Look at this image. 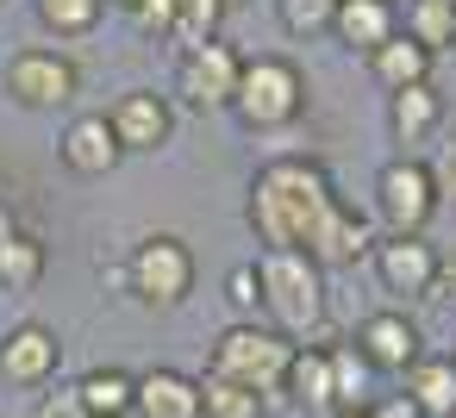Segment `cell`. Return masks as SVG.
Masks as SVG:
<instances>
[{"label":"cell","mask_w":456,"mask_h":418,"mask_svg":"<svg viewBox=\"0 0 456 418\" xmlns=\"http://www.w3.org/2000/svg\"><path fill=\"white\" fill-rule=\"evenodd\" d=\"M369 76H375L387 94H400V88H412V82H431V51L412 44L406 32H394V38L369 57Z\"/></svg>","instance_id":"cell-22"},{"label":"cell","mask_w":456,"mask_h":418,"mask_svg":"<svg viewBox=\"0 0 456 418\" xmlns=\"http://www.w3.org/2000/svg\"><path fill=\"white\" fill-rule=\"evenodd\" d=\"M387 125H394V138H400V144L431 138V132L444 125V94H437L431 82H412V88L387 94Z\"/></svg>","instance_id":"cell-20"},{"label":"cell","mask_w":456,"mask_h":418,"mask_svg":"<svg viewBox=\"0 0 456 418\" xmlns=\"http://www.w3.org/2000/svg\"><path fill=\"white\" fill-rule=\"evenodd\" d=\"M119 281H126L144 306L169 312V306H182V300L194 293V250H188L175 231H151V237H138V244H132V256H126Z\"/></svg>","instance_id":"cell-5"},{"label":"cell","mask_w":456,"mask_h":418,"mask_svg":"<svg viewBox=\"0 0 456 418\" xmlns=\"http://www.w3.org/2000/svg\"><path fill=\"white\" fill-rule=\"evenodd\" d=\"M369 262H375V275H381L387 293L425 300L444 256H437V244H425V237H375V244H369Z\"/></svg>","instance_id":"cell-10"},{"label":"cell","mask_w":456,"mask_h":418,"mask_svg":"<svg viewBox=\"0 0 456 418\" xmlns=\"http://www.w3.org/2000/svg\"><path fill=\"white\" fill-rule=\"evenodd\" d=\"M369 418H425L406 393H375V406H369Z\"/></svg>","instance_id":"cell-31"},{"label":"cell","mask_w":456,"mask_h":418,"mask_svg":"<svg viewBox=\"0 0 456 418\" xmlns=\"http://www.w3.org/2000/svg\"><path fill=\"white\" fill-rule=\"evenodd\" d=\"M369 244H375L369 219H362L356 206L331 200V206H325V219H319V225H313V237H306V256H313L319 269H350V262H362V256H369Z\"/></svg>","instance_id":"cell-14"},{"label":"cell","mask_w":456,"mask_h":418,"mask_svg":"<svg viewBox=\"0 0 456 418\" xmlns=\"http://www.w3.org/2000/svg\"><path fill=\"white\" fill-rule=\"evenodd\" d=\"M281 393H288L300 412H331V362H325V350L294 343L288 374H281Z\"/></svg>","instance_id":"cell-21"},{"label":"cell","mask_w":456,"mask_h":418,"mask_svg":"<svg viewBox=\"0 0 456 418\" xmlns=\"http://www.w3.org/2000/svg\"><path fill=\"white\" fill-rule=\"evenodd\" d=\"M400 393L425 412V418H450L456 412V362L450 356H419L400 374Z\"/></svg>","instance_id":"cell-19"},{"label":"cell","mask_w":456,"mask_h":418,"mask_svg":"<svg viewBox=\"0 0 456 418\" xmlns=\"http://www.w3.org/2000/svg\"><path fill=\"white\" fill-rule=\"evenodd\" d=\"M425 300L456 312V262H437V281H431V293H425Z\"/></svg>","instance_id":"cell-33"},{"label":"cell","mask_w":456,"mask_h":418,"mask_svg":"<svg viewBox=\"0 0 456 418\" xmlns=\"http://www.w3.org/2000/svg\"><path fill=\"white\" fill-rule=\"evenodd\" d=\"M350 343L369 356V368H375V374H406V368L425 356V337H419V325H412L406 312H394V306L369 312V318L356 325V337H350Z\"/></svg>","instance_id":"cell-11"},{"label":"cell","mask_w":456,"mask_h":418,"mask_svg":"<svg viewBox=\"0 0 456 418\" xmlns=\"http://www.w3.org/2000/svg\"><path fill=\"white\" fill-rule=\"evenodd\" d=\"M69 393H76L82 418H132L138 374H132V368H119V362H101V368H88V374H82Z\"/></svg>","instance_id":"cell-18"},{"label":"cell","mask_w":456,"mask_h":418,"mask_svg":"<svg viewBox=\"0 0 456 418\" xmlns=\"http://www.w3.org/2000/svg\"><path fill=\"white\" fill-rule=\"evenodd\" d=\"M450 418H456V412H450Z\"/></svg>","instance_id":"cell-38"},{"label":"cell","mask_w":456,"mask_h":418,"mask_svg":"<svg viewBox=\"0 0 456 418\" xmlns=\"http://www.w3.org/2000/svg\"><path fill=\"white\" fill-rule=\"evenodd\" d=\"M225 300H232V312H238V325H250V318H256V306H263V281H256V262H238V269L225 275Z\"/></svg>","instance_id":"cell-29"},{"label":"cell","mask_w":456,"mask_h":418,"mask_svg":"<svg viewBox=\"0 0 456 418\" xmlns=\"http://www.w3.org/2000/svg\"><path fill=\"white\" fill-rule=\"evenodd\" d=\"M325 362H331V412H369V406H375V393H381V387H375L381 374L369 368V356L344 337V343H331V350H325Z\"/></svg>","instance_id":"cell-17"},{"label":"cell","mask_w":456,"mask_h":418,"mask_svg":"<svg viewBox=\"0 0 456 418\" xmlns=\"http://www.w3.org/2000/svg\"><path fill=\"white\" fill-rule=\"evenodd\" d=\"M107 7H126V13H132V7H138V0H107Z\"/></svg>","instance_id":"cell-34"},{"label":"cell","mask_w":456,"mask_h":418,"mask_svg":"<svg viewBox=\"0 0 456 418\" xmlns=\"http://www.w3.org/2000/svg\"><path fill=\"white\" fill-rule=\"evenodd\" d=\"M400 32V7L394 0H338V20H331V38L344 51H362L375 57L387 38Z\"/></svg>","instance_id":"cell-15"},{"label":"cell","mask_w":456,"mask_h":418,"mask_svg":"<svg viewBox=\"0 0 456 418\" xmlns=\"http://www.w3.org/2000/svg\"><path fill=\"white\" fill-rule=\"evenodd\" d=\"M375 213H381L387 237H425V225L437 213V169L419 157H394L375 175Z\"/></svg>","instance_id":"cell-6"},{"label":"cell","mask_w":456,"mask_h":418,"mask_svg":"<svg viewBox=\"0 0 456 418\" xmlns=\"http://www.w3.org/2000/svg\"><path fill=\"white\" fill-rule=\"evenodd\" d=\"M450 51H456V32H450Z\"/></svg>","instance_id":"cell-36"},{"label":"cell","mask_w":456,"mask_h":418,"mask_svg":"<svg viewBox=\"0 0 456 418\" xmlns=\"http://www.w3.org/2000/svg\"><path fill=\"white\" fill-rule=\"evenodd\" d=\"M338 418H369V412H338Z\"/></svg>","instance_id":"cell-35"},{"label":"cell","mask_w":456,"mask_h":418,"mask_svg":"<svg viewBox=\"0 0 456 418\" xmlns=\"http://www.w3.org/2000/svg\"><path fill=\"white\" fill-rule=\"evenodd\" d=\"M32 7H38V26L51 38H88L107 20V0H32Z\"/></svg>","instance_id":"cell-26"},{"label":"cell","mask_w":456,"mask_h":418,"mask_svg":"<svg viewBox=\"0 0 456 418\" xmlns=\"http://www.w3.org/2000/svg\"><path fill=\"white\" fill-rule=\"evenodd\" d=\"M57 368H63V337L51 325L26 318L0 337V374L13 387H45V381H57Z\"/></svg>","instance_id":"cell-12"},{"label":"cell","mask_w":456,"mask_h":418,"mask_svg":"<svg viewBox=\"0 0 456 418\" xmlns=\"http://www.w3.org/2000/svg\"><path fill=\"white\" fill-rule=\"evenodd\" d=\"M275 20L288 38H325L338 20V0H275Z\"/></svg>","instance_id":"cell-28"},{"label":"cell","mask_w":456,"mask_h":418,"mask_svg":"<svg viewBox=\"0 0 456 418\" xmlns=\"http://www.w3.org/2000/svg\"><path fill=\"white\" fill-rule=\"evenodd\" d=\"M331 200H338V188H331L325 163L275 157V163L256 169L244 213H250V231H256L263 250H306V237H313V225L325 219Z\"/></svg>","instance_id":"cell-1"},{"label":"cell","mask_w":456,"mask_h":418,"mask_svg":"<svg viewBox=\"0 0 456 418\" xmlns=\"http://www.w3.org/2000/svg\"><path fill=\"white\" fill-rule=\"evenodd\" d=\"M45 281V244L32 231H7L0 237V287L7 293H32Z\"/></svg>","instance_id":"cell-24"},{"label":"cell","mask_w":456,"mask_h":418,"mask_svg":"<svg viewBox=\"0 0 456 418\" xmlns=\"http://www.w3.org/2000/svg\"><path fill=\"white\" fill-rule=\"evenodd\" d=\"M288 356H294V343L275 331V325H225L219 337H213V374H225V381H238V387H250V393H281V374H288Z\"/></svg>","instance_id":"cell-4"},{"label":"cell","mask_w":456,"mask_h":418,"mask_svg":"<svg viewBox=\"0 0 456 418\" xmlns=\"http://www.w3.org/2000/svg\"><path fill=\"white\" fill-rule=\"evenodd\" d=\"M256 281H263V312L288 343H306L325 325V269L306 250H263Z\"/></svg>","instance_id":"cell-2"},{"label":"cell","mask_w":456,"mask_h":418,"mask_svg":"<svg viewBox=\"0 0 456 418\" xmlns=\"http://www.w3.org/2000/svg\"><path fill=\"white\" fill-rule=\"evenodd\" d=\"M225 7H232V0H175V44H182V51H194V44L219 38Z\"/></svg>","instance_id":"cell-27"},{"label":"cell","mask_w":456,"mask_h":418,"mask_svg":"<svg viewBox=\"0 0 456 418\" xmlns=\"http://www.w3.org/2000/svg\"><path fill=\"white\" fill-rule=\"evenodd\" d=\"M107 125H113V138H119L126 157H151V150H163V144L175 138V107H169V94H157V88H132V94L113 100Z\"/></svg>","instance_id":"cell-9"},{"label":"cell","mask_w":456,"mask_h":418,"mask_svg":"<svg viewBox=\"0 0 456 418\" xmlns=\"http://www.w3.org/2000/svg\"><path fill=\"white\" fill-rule=\"evenodd\" d=\"M450 362H456V350H450Z\"/></svg>","instance_id":"cell-37"},{"label":"cell","mask_w":456,"mask_h":418,"mask_svg":"<svg viewBox=\"0 0 456 418\" xmlns=\"http://www.w3.org/2000/svg\"><path fill=\"white\" fill-rule=\"evenodd\" d=\"M238 69H244V57H238L225 38H207V44L182 51V63H175V94H182L194 113H225L232 94H238Z\"/></svg>","instance_id":"cell-8"},{"label":"cell","mask_w":456,"mask_h":418,"mask_svg":"<svg viewBox=\"0 0 456 418\" xmlns=\"http://www.w3.org/2000/svg\"><path fill=\"white\" fill-rule=\"evenodd\" d=\"M300 107H306V76L288 57H244L238 94L225 113H238L250 132H275V125H294Z\"/></svg>","instance_id":"cell-3"},{"label":"cell","mask_w":456,"mask_h":418,"mask_svg":"<svg viewBox=\"0 0 456 418\" xmlns=\"http://www.w3.org/2000/svg\"><path fill=\"white\" fill-rule=\"evenodd\" d=\"M0 88H7V100L26 107V113H57V107H69V100L82 94V69H76L63 51L32 44V51H20V57H7Z\"/></svg>","instance_id":"cell-7"},{"label":"cell","mask_w":456,"mask_h":418,"mask_svg":"<svg viewBox=\"0 0 456 418\" xmlns=\"http://www.w3.org/2000/svg\"><path fill=\"white\" fill-rule=\"evenodd\" d=\"M132 418H200V387L182 368H144L132 393Z\"/></svg>","instance_id":"cell-16"},{"label":"cell","mask_w":456,"mask_h":418,"mask_svg":"<svg viewBox=\"0 0 456 418\" xmlns=\"http://www.w3.org/2000/svg\"><path fill=\"white\" fill-rule=\"evenodd\" d=\"M132 26L144 38H175V0H138L132 7Z\"/></svg>","instance_id":"cell-30"},{"label":"cell","mask_w":456,"mask_h":418,"mask_svg":"<svg viewBox=\"0 0 456 418\" xmlns=\"http://www.w3.org/2000/svg\"><path fill=\"white\" fill-rule=\"evenodd\" d=\"M400 32H406L412 44H425L431 57H437V51H450V32H456V0H406Z\"/></svg>","instance_id":"cell-25"},{"label":"cell","mask_w":456,"mask_h":418,"mask_svg":"<svg viewBox=\"0 0 456 418\" xmlns=\"http://www.w3.org/2000/svg\"><path fill=\"white\" fill-rule=\"evenodd\" d=\"M32 418H82V406H76V393H45L32 406Z\"/></svg>","instance_id":"cell-32"},{"label":"cell","mask_w":456,"mask_h":418,"mask_svg":"<svg viewBox=\"0 0 456 418\" xmlns=\"http://www.w3.org/2000/svg\"><path fill=\"white\" fill-rule=\"evenodd\" d=\"M57 157H63V169L82 175V181H101V175H113V169L126 163V150H119L107 113H82V119H69V132L57 138Z\"/></svg>","instance_id":"cell-13"},{"label":"cell","mask_w":456,"mask_h":418,"mask_svg":"<svg viewBox=\"0 0 456 418\" xmlns=\"http://www.w3.org/2000/svg\"><path fill=\"white\" fill-rule=\"evenodd\" d=\"M194 387H200V418H269V399L263 393H250V387H238V381H225V374H194Z\"/></svg>","instance_id":"cell-23"}]
</instances>
